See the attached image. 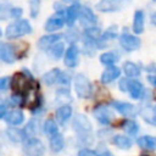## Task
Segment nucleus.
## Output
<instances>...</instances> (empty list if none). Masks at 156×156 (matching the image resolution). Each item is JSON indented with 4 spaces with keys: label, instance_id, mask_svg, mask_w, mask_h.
I'll return each instance as SVG.
<instances>
[{
    "label": "nucleus",
    "instance_id": "58836bf2",
    "mask_svg": "<svg viewBox=\"0 0 156 156\" xmlns=\"http://www.w3.org/2000/svg\"><path fill=\"white\" fill-rule=\"evenodd\" d=\"M22 15V10L20 7H16V9H11V16L15 17V18H18L20 16Z\"/></svg>",
    "mask_w": 156,
    "mask_h": 156
},
{
    "label": "nucleus",
    "instance_id": "c85d7f7f",
    "mask_svg": "<svg viewBox=\"0 0 156 156\" xmlns=\"http://www.w3.org/2000/svg\"><path fill=\"white\" fill-rule=\"evenodd\" d=\"M122 129L124 132H127L129 135H135L138 132H139V124L133 121V119H127V121H123L122 123Z\"/></svg>",
    "mask_w": 156,
    "mask_h": 156
},
{
    "label": "nucleus",
    "instance_id": "a878e982",
    "mask_svg": "<svg viewBox=\"0 0 156 156\" xmlns=\"http://www.w3.org/2000/svg\"><path fill=\"white\" fill-rule=\"evenodd\" d=\"M60 74H61V71L58 68H54V69H50L49 72H46L44 76H43V82L48 85H51L56 82H58V78H60Z\"/></svg>",
    "mask_w": 156,
    "mask_h": 156
},
{
    "label": "nucleus",
    "instance_id": "f3484780",
    "mask_svg": "<svg viewBox=\"0 0 156 156\" xmlns=\"http://www.w3.org/2000/svg\"><path fill=\"white\" fill-rule=\"evenodd\" d=\"M121 6V0H101L98 5L96 9L102 11V12H110V11H116Z\"/></svg>",
    "mask_w": 156,
    "mask_h": 156
},
{
    "label": "nucleus",
    "instance_id": "bb28decb",
    "mask_svg": "<svg viewBox=\"0 0 156 156\" xmlns=\"http://www.w3.org/2000/svg\"><path fill=\"white\" fill-rule=\"evenodd\" d=\"M123 71H124L126 76L130 77V78H135L140 74V68L134 62H130V61H128L123 65Z\"/></svg>",
    "mask_w": 156,
    "mask_h": 156
},
{
    "label": "nucleus",
    "instance_id": "09e8293b",
    "mask_svg": "<svg viewBox=\"0 0 156 156\" xmlns=\"http://www.w3.org/2000/svg\"><path fill=\"white\" fill-rule=\"evenodd\" d=\"M0 35H1V29H0Z\"/></svg>",
    "mask_w": 156,
    "mask_h": 156
},
{
    "label": "nucleus",
    "instance_id": "20e7f679",
    "mask_svg": "<svg viewBox=\"0 0 156 156\" xmlns=\"http://www.w3.org/2000/svg\"><path fill=\"white\" fill-rule=\"evenodd\" d=\"M74 90L82 99H87L91 95V84L84 74L79 73L74 77Z\"/></svg>",
    "mask_w": 156,
    "mask_h": 156
},
{
    "label": "nucleus",
    "instance_id": "4c0bfd02",
    "mask_svg": "<svg viewBox=\"0 0 156 156\" xmlns=\"http://www.w3.org/2000/svg\"><path fill=\"white\" fill-rule=\"evenodd\" d=\"M58 82H60L61 84L67 85V84L69 83V76H68L67 73H61V74H60V78H58Z\"/></svg>",
    "mask_w": 156,
    "mask_h": 156
},
{
    "label": "nucleus",
    "instance_id": "473e14b6",
    "mask_svg": "<svg viewBox=\"0 0 156 156\" xmlns=\"http://www.w3.org/2000/svg\"><path fill=\"white\" fill-rule=\"evenodd\" d=\"M116 61H117V55L115 52H105L100 56V62L105 66H113Z\"/></svg>",
    "mask_w": 156,
    "mask_h": 156
},
{
    "label": "nucleus",
    "instance_id": "393cba45",
    "mask_svg": "<svg viewBox=\"0 0 156 156\" xmlns=\"http://www.w3.org/2000/svg\"><path fill=\"white\" fill-rule=\"evenodd\" d=\"M63 146H65V139L60 133L50 138V147L54 152H60L63 149Z\"/></svg>",
    "mask_w": 156,
    "mask_h": 156
},
{
    "label": "nucleus",
    "instance_id": "7c9ffc66",
    "mask_svg": "<svg viewBox=\"0 0 156 156\" xmlns=\"http://www.w3.org/2000/svg\"><path fill=\"white\" fill-rule=\"evenodd\" d=\"M23 132H24L27 139H28V138H34V135H35L37 132H38V121H33V119H32L30 122H28L27 126L24 127Z\"/></svg>",
    "mask_w": 156,
    "mask_h": 156
},
{
    "label": "nucleus",
    "instance_id": "72a5a7b5",
    "mask_svg": "<svg viewBox=\"0 0 156 156\" xmlns=\"http://www.w3.org/2000/svg\"><path fill=\"white\" fill-rule=\"evenodd\" d=\"M116 35H117V30H116V27H110L108 29H106L104 33H102V35L100 37V41H107V40H111V39H113V38H116Z\"/></svg>",
    "mask_w": 156,
    "mask_h": 156
},
{
    "label": "nucleus",
    "instance_id": "7ed1b4c3",
    "mask_svg": "<svg viewBox=\"0 0 156 156\" xmlns=\"http://www.w3.org/2000/svg\"><path fill=\"white\" fill-rule=\"evenodd\" d=\"M11 85H12L15 94L21 95L23 93H28L32 89L33 80H32V77L29 76V73H27V76H26L24 72H18L13 76Z\"/></svg>",
    "mask_w": 156,
    "mask_h": 156
},
{
    "label": "nucleus",
    "instance_id": "79ce46f5",
    "mask_svg": "<svg viewBox=\"0 0 156 156\" xmlns=\"http://www.w3.org/2000/svg\"><path fill=\"white\" fill-rule=\"evenodd\" d=\"M6 106L5 105H0V118H4L6 115Z\"/></svg>",
    "mask_w": 156,
    "mask_h": 156
},
{
    "label": "nucleus",
    "instance_id": "c756f323",
    "mask_svg": "<svg viewBox=\"0 0 156 156\" xmlns=\"http://www.w3.org/2000/svg\"><path fill=\"white\" fill-rule=\"evenodd\" d=\"M63 49H65L63 43L57 41V43H55L54 45L50 46V49H49V54H50V56H51L52 58L58 60V58H61V56H62V54H63Z\"/></svg>",
    "mask_w": 156,
    "mask_h": 156
},
{
    "label": "nucleus",
    "instance_id": "6ab92c4d",
    "mask_svg": "<svg viewBox=\"0 0 156 156\" xmlns=\"http://www.w3.org/2000/svg\"><path fill=\"white\" fill-rule=\"evenodd\" d=\"M112 144L115 146H117L118 149H122V150H128L132 147V140L126 136V135H122V134H117L112 138Z\"/></svg>",
    "mask_w": 156,
    "mask_h": 156
},
{
    "label": "nucleus",
    "instance_id": "a211bd4d",
    "mask_svg": "<svg viewBox=\"0 0 156 156\" xmlns=\"http://www.w3.org/2000/svg\"><path fill=\"white\" fill-rule=\"evenodd\" d=\"M71 116H72V107H71L69 105H62V106L58 107L57 111H56V119H57L61 124L66 123V122L71 118Z\"/></svg>",
    "mask_w": 156,
    "mask_h": 156
},
{
    "label": "nucleus",
    "instance_id": "ea45409f",
    "mask_svg": "<svg viewBox=\"0 0 156 156\" xmlns=\"http://www.w3.org/2000/svg\"><path fill=\"white\" fill-rule=\"evenodd\" d=\"M96 154V156H113L108 150H106V149H102V150H100V151H98V152H95Z\"/></svg>",
    "mask_w": 156,
    "mask_h": 156
},
{
    "label": "nucleus",
    "instance_id": "9d476101",
    "mask_svg": "<svg viewBox=\"0 0 156 156\" xmlns=\"http://www.w3.org/2000/svg\"><path fill=\"white\" fill-rule=\"evenodd\" d=\"M0 60L6 63H12L16 60L15 49L11 44L0 43Z\"/></svg>",
    "mask_w": 156,
    "mask_h": 156
},
{
    "label": "nucleus",
    "instance_id": "ddd939ff",
    "mask_svg": "<svg viewBox=\"0 0 156 156\" xmlns=\"http://www.w3.org/2000/svg\"><path fill=\"white\" fill-rule=\"evenodd\" d=\"M127 90L129 91V94H130V96L133 99H141L143 95H144V87H143V84L140 82L135 80V79L128 80Z\"/></svg>",
    "mask_w": 156,
    "mask_h": 156
},
{
    "label": "nucleus",
    "instance_id": "4be33fe9",
    "mask_svg": "<svg viewBox=\"0 0 156 156\" xmlns=\"http://www.w3.org/2000/svg\"><path fill=\"white\" fill-rule=\"evenodd\" d=\"M138 145L146 150H156V136L143 135L138 139Z\"/></svg>",
    "mask_w": 156,
    "mask_h": 156
},
{
    "label": "nucleus",
    "instance_id": "f8f14e48",
    "mask_svg": "<svg viewBox=\"0 0 156 156\" xmlns=\"http://www.w3.org/2000/svg\"><path fill=\"white\" fill-rule=\"evenodd\" d=\"M78 54H79V50L78 48L73 44L71 45L66 54H65V57H63V61H65V65L67 67H74L77 63H78Z\"/></svg>",
    "mask_w": 156,
    "mask_h": 156
},
{
    "label": "nucleus",
    "instance_id": "49530a36",
    "mask_svg": "<svg viewBox=\"0 0 156 156\" xmlns=\"http://www.w3.org/2000/svg\"><path fill=\"white\" fill-rule=\"evenodd\" d=\"M152 1H154V2H156V0H152Z\"/></svg>",
    "mask_w": 156,
    "mask_h": 156
},
{
    "label": "nucleus",
    "instance_id": "0eeeda50",
    "mask_svg": "<svg viewBox=\"0 0 156 156\" xmlns=\"http://www.w3.org/2000/svg\"><path fill=\"white\" fill-rule=\"evenodd\" d=\"M119 44L126 51H133L139 49L140 46V39L138 37H134L129 33H123L119 37Z\"/></svg>",
    "mask_w": 156,
    "mask_h": 156
},
{
    "label": "nucleus",
    "instance_id": "5701e85b",
    "mask_svg": "<svg viewBox=\"0 0 156 156\" xmlns=\"http://www.w3.org/2000/svg\"><path fill=\"white\" fill-rule=\"evenodd\" d=\"M80 6L78 4H73L67 9V13H66V23L68 26H73V23L76 22V20L78 18V13H79Z\"/></svg>",
    "mask_w": 156,
    "mask_h": 156
},
{
    "label": "nucleus",
    "instance_id": "2f4dec72",
    "mask_svg": "<svg viewBox=\"0 0 156 156\" xmlns=\"http://www.w3.org/2000/svg\"><path fill=\"white\" fill-rule=\"evenodd\" d=\"M84 35L87 39L89 40H94V41H98L101 37V30L96 27H90V28H87L84 30Z\"/></svg>",
    "mask_w": 156,
    "mask_h": 156
},
{
    "label": "nucleus",
    "instance_id": "412c9836",
    "mask_svg": "<svg viewBox=\"0 0 156 156\" xmlns=\"http://www.w3.org/2000/svg\"><path fill=\"white\" fill-rule=\"evenodd\" d=\"M6 134H7V136L10 138V140H12V141H15V143H22V141H26V140H27V136H26L24 132L21 130V129H17V128H15V127L7 128Z\"/></svg>",
    "mask_w": 156,
    "mask_h": 156
},
{
    "label": "nucleus",
    "instance_id": "1a4fd4ad",
    "mask_svg": "<svg viewBox=\"0 0 156 156\" xmlns=\"http://www.w3.org/2000/svg\"><path fill=\"white\" fill-rule=\"evenodd\" d=\"M65 24V18H63V15L61 11H57L56 15L51 16L46 23H45V30L48 32H54V30H57V29H61Z\"/></svg>",
    "mask_w": 156,
    "mask_h": 156
},
{
    "label": "nucleus",
    "instance_id": "e433bc0d",
    "mask_svg": "<svg viewBox=\"0 0 156 156\" xmlns=\"http://www.w3.org/2000/svg\"><path fill=\"white\" fill-rule=\"evenodd\" d=\"M9 84H10V78L9 77L0 78V91L1 90H6L9 88Z\"/></svg>",
    "mask_w": 156,
    "mask_h": 156
},
{
    "label": "nucleus",
    "instance_id": "423d86ee",
    "mask_svg": "<svg viewBox=\"0 0 156 156\" xmlns=\"http://www.w3.org/2000/svg\"><path fill=\"white\" fill-rule=\"evenodd\" d=\"M78 18H79V22L82 26L87 27V28H90V27H94L96 24V16L94 15V12L87 7V6H80V10H79V13H78Z\"/></svg>",
    "mask_w": 156,
    "mask_h": 156
},
{
    "label": "nucleus",
    "instance_id": "dca6fc26",
    "mask_svg": "<svg viewBox=\"0 0 156 156\" xmlns=\"http://www.w3.org/2000/svg\"><path fill=\"white\" fill-rule=\"evenodd\" d=\"M140 115L145 122L156 126V106H144L140 110Z\"/></svg>",
    "mask_w": 156,
    "mask_h": 156
},
{
    "label": "nucleus",
    "instance_id": "39448f33",
    "mask_svg": "<svg viewBox=\"0 0 156 156\" xmlns=\"http://www.w3.org/2000/svg\"><path fill=\"white\" fill-rule=\"evenodd\" d=\"M23 150L28 156H43L45 154V146L38 138H28L24 141Z\"/></svg>",
    "mask_w": 156,
    "mask_h": 156
},
{
    "label": "nucleus",
    "instance_id": "f704fd0d",
    "mask_svg": "<svg viewBox=\"0 0 156 156\" xmlns=\"http://www.w3.org/2000/svg\"><path fill=\"white\" fill-rule=\"evenodd\" d=\"M29 6H30V16L37 17V15L39 12V7H40V1L39 0H30Z\"/></svg>",
    "mask_w": 156,
    "mask_h": 156
},
{
    "label": "nucleus",
    "instance_id": "f257e3e1",
    "mask_svg": "<svg viewBox=\"0 0 156 156\" xmlns=\"http://www.w3.org/2000/svg\"><path fill=\"white\" fill-rule=\"evenodd\" d=\"M72 128L74 129V132L77 133V135L82 140H89L90 139L91 132H93V126L85 115H82V113L76 115L73 117Z\"/></svg>",
    "mask_w": 156,
    "mask_h": 156
},
{
    "label": "nucleus",
    "instance_id": "c03bdc74",
    "mask_svg": "<svg viewBox=\"0 0 156 156\" xmlns=\"http://www.w3.org/2000/svg\"><path fill=\"white\" fill-rule=\"evenodd\" d=\"M151 22H152V24H156V12L151 16Z\"/></svg>",
    "mask_w": 156,
    "mask_h": 156
},
{
    "label": "nucleus",
    "instance_id": "aec40b11",
    "mask_svg": "<svg viewBox=\"0 0 156 156\" xmlns=\"http://www.w3.org/2000/svg\"><path fill=\"white\" fill-rule=\"evenodd\" d=\"M61 39V35L60 34H49V35H44L39 39L38 41V46L40 49H48L50 48L51 45H54L55 43H57L58 40Z\"/></svg>",
    "mask_w": 156,
    "mask_h": 156
},
{
    "label": "nucleus",
    "instance_id": "4468645a",
    "mask_svg": "<svg viewBox=\"0 0 156 156\" xmlns=\"http://www.w3.org/2000/svg\"><path fill=\"white\" fill-rule=\"evenodd\" d=\"M5 121L11 126H20L24 121V116L20 110H12L5 115Z\"/></svg>",
    "mask_w": 156,
    "mask_h": 156
},
{
    "label": "nucleus",
    "instance_id": "9b49d317",
    "mask_svg": "<svg viewBox=\"0 0 156 156\" xmlns=\"http://www.w3.org/2000/svg\"><path fill=\"white\" fill-rule=\"evenodd\" d=\"M93 113H94V117L101 124H108L111 122L112 117H113L112 116V112L106 106H98V107H95L94 111H93Z\"/></svg>",
    "mask_w": 156,
    "mask_h": 156
},
{
    "label": "nucleus",
    "instance_id": "a18cd8bd",
    "mask_svg": "<svg viewBox=\"0 0 156 156\" xmlns=\"http://www.w3.org/2000/svg\"><path fill=\"white\" fill-rule=\"evenodd\" d=\"M69 1H73V2H76V1H78V0H69Z\"/></svg>",
    "mask_w": 156,
    "mask_h": 156
},
{
    "label": "nucleus",
    "instance_id": "b1692460",
    "mask_svg": "<svg viewBox=\"0 0 156 156\" xmlns=\"http://www.w3.org/2000/svg\"><path fill=\"white\" fill-rule=\"evenodd\" d=\"M144 30V12L141 10L135 11L134 21H133V32L140 34Z\"/></svg>",
    "mask_w": 156,
    "mask_h": 156
},
{
    "label": "nucleus",
    "instance_id": "f03ea898",
    "mask_svg": "<svg viewBox=\"0 0 156 156\" xmlns=\"http://www.w3.org/2000/svg\"><path fill=\"white\" fill-rule=\"evenodd\" d=\"M30 32H32V27L27 20H17L7 26L5 35L7 39H15V38L29 34Z\"/></svg>",
    "mask_w": 156,
    "mask_h": 156
},
{
    "label": "nucleus",
    "instance_id": "c9c22d12",
    "mask_svg": "<svg viewBox=\"0 0 156 156\" xmlns=\"http://www.w3.org/2000/svg\"><path fill=\"white\" fill-rule=\"evenodd\" d=\"M78 156H96V154H95V151H93L90 149L83 147L78 151Z\"/></svg>",
    "mask_w": 156,
    "mask_h": 156
},
{
    "label": "nucleus",
    "instance_id": "a19ab883",
    "mask_svg": "<svg viewBox=\"0 0 156 156\" xmlns=\"http://www.w3.org/2000/svg\"><path fill=\"white\" fill-rule=\"evenodd\" d=\"M127 84H128V79H122L119 82V89L122 91H127Z\"/></svg>",
    "mask_w": 156,
    "mask_h": 156
},
{
    "label": "nucleus",
    "instance_id": "cd10ccee",
    "mask_svg": "<svg viewBox=\"0 0 156 156\" xmlns=\"http://www.w3.org/2000/svg\"><path fill=\"white\" fill-rule=\"evenodd\" d=\"M43 129H44V133L48 135V136H52L55 134L58 133V127L56 124V122L51 118H48L45 122H44V126H43Z\"/></svg>",
    "mask_w": 156,
    "mask_h": 156
},
{
    "label": "nucleus",
    "instance_id": "de8ad7c7",
    "mask_svg": "<svg viewBox=\"0 0 156 156\" xmlns=\"http://www.w3.org/2000/svg\"><path fill=\"white\" fill-rule=\"evenodd\" d=\"M141 156H147V155H141Z\"/></svg>",
    "mask_w": 156,
    "mask_h": 156
},
{
    "label": "nucleus",
    "instance_id": "6e6552de",
    "mask_svg": "<svg viewBox=\"0 0 156 156\" xmlns=\"http://www.w3.org/2000/svg\"><path fill=\"white\" fill-rule=\"evenodd\" d=\"M112 107L118 111L121 115L126 116V117H134L136 115V108L134 105L129 104V102H124V101H113L112 102Z\"/></svg>",
    "mask_w": 156,
    "mask_h": 156
},
{
    "label": "nucleus",
    "instance_id": "37998d69",
    "mask_svg": "<svg viewBox=\"0 0 156 156\" xmlns=\"http://www.w3.org/2000/svg\"><path fill=\"white\" fill-rule=\"evenodd\" d=\"M147 80L150 82V84H152L154 87H156V76H152V74L149 76L147 77Z\"/></svg>",
    "mask_w": 156,
    "mask_h": 156
},
{
    "label": "nucleus",
    "instance_id": "2eb2a0df",
    "mask_svg": "<svg viewBox=\"0 0 156 156\" xmlns=\"http://www.w3.org/2000/svg\"><path fill=\"white\" fill-rule=\"evenodd\" d=\"M121 74V69L116 66H110L108 68H106L104 71V73L101 74V82L104 84L111 83L112 80H115L116 78H118Z\"/></svg>",
    "mask_w": 156,
    "mask_h": 156
}]
</instances>
